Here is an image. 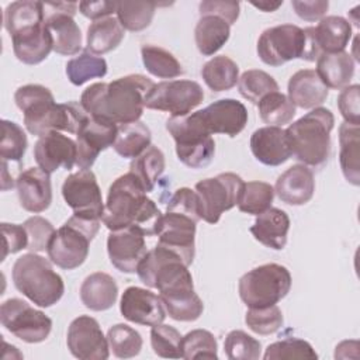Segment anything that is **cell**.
<instances>
[{
	"label": "cell",
	"mask_w": 360,
	"mask_h": 360,
	"mask_svg": "<svg viewBox=\"0 0 360 360\" xmlns=\"http://www.w3.org/2000/svg\"><path fill=\"white\" fill-rule=\"evenodd\" d=\"M155 83L139 73L118 77L110 83L90 84L80 97L86 112L101 122L129 124L139 121L145 98Z\"/></svg>",
	"instance_id": "6da1fadb"
},
{
	"label": "cell",
	"mask_w": 360,
	"mask_h": 360,
	"mask_svg": "<svg viewBox=\"0 0 360 360\" xmlns=\"http://www.w3.org/2000/svg\"><path fill=\"white\" fill-rule=\"evenodd\" d=\"M14 101L24 114L27 131L35 136H44L53 131L77 134L90 118L77 101L58 104L52 91L41 84H25L15 90Z\"/></svg>",
	"instance_id": "7a4b0ae2"
},
{
	"label": "cell",
	"mask_w": 360,
	"mask_h": 360,
	"mask_svg": "<svg viewBox=\"0 0 360 360\" xmlns=\"http://www.w3.org/2000/svg\"><path fill=\"white\" fill-rule=\"evenodd\" d=\"M160 217L155 201L146 195L132 173L128 172L112 181L101 218L110 231L136 226L146 236H153Z\"/></svg>",
	"instance_id": "3957f363"
},
{
	"label": "cell",
	"mask_w": 360,
	"mask_h": 360,
	"mask_svg": "<svg viewBox=\"0 0 360 360\" xmlns=\"http://www.w3.org/2000/svg\"><path fill=\"white\" fill-rule=\"evenodd\" d=\"M335 115L325 107L312 108L285 129L291 156L305 166H322L330 155Z\"/></svg>",
	"instance_id": "277c9868"
},
{
	"label": "cell",
	"mask_w": 360,
	"mask_h": 360,
	"mask_svg": "<svg viewBox=\"0 0 360 360\" xmlns=\"http://www.w3.org/2000/svg\"><path fill=\"white\" fill-rule=\"evenodd\" d=\"M11 278L14 287L41 308L52 307L65 292L63 278L53 270L51 262L34 252L14 262Z\"/></svg>",
	"instance_id": "5b68a950"
},
{
	"label": "cell",
	"mask_w": 360,
	"mask_h": 360,
	"mask_svg": "<svg viewBox=\"0 0 360 360\" xmlns=\"http://www.w3.org/2000/svg\"><path fill=\"white\" fill-rule=\"evenodd\" d=\"M101 219H93L73 214L52 235L46 248L48 257L63 270H73L82 266L90 249V242L100 229Z\"/></svg>",
	"instance_id": "8992f818"
},
{
	"label": "cell",
	"mask_w": 360,
	"mask_h": 360,
	"mask_svg": "<svg viewBox=\"0 0 360 360\" xmlns=\"http://www.w3.org/2000/svg\"><path fill=\"white\" fill-rule=\"evenodd\" d=\"M166 129L176 142V155L183 165L191 169L210 165L215 153V142L202 122L200 110L183 117H170Z\"/></svg>",
	"instance_id": "52a82bcc"
},
{
	"label": "cell",
	"mask_w": 360,
	"mask_h": 360,
	"mask_svg": "<svg viewBox=\"0 0 360 360\" xmlns=\"http://www.w3.org/2000/svg\"><path fill=\"white\" fill-rule=\"evenodd\" d=\"M291 288L285 266L267 263L252 269L239 278V297L248 308H262L281 301Z\"/></svg>",
	"instance_id": "ba28073f"
},
{
	"label": "cell",
	"mask_w": 360,
	"mask_h": 360,
	"mask_svg": "<svg viewBox=\"0 0 360 360\" xmlns=\"http://www.w3.org/2000/svg\"><path fill=\"white\" fill-rule=\"evenodd\" d=\"M245 181L236 173H219L195 184L200 218L208 224H217L221 215L238 205Z\"/></svg>",
	"instance_id": "9c48e42d"
},
{
	"label": "cell",
	"mask_w": 360,
	"mask_h": 360,
	"mask_svg": "<svg viewBox=\"0 0 360 360\" xmlns=\"http://www.w3.org/2000/svg\"><path fill=\"white\" fill-rule=\"evenodd\" d=\"M1 325L25 343H41L52 330V319L27 301L8 298L0 307Z\"/></svg>",
	"instance_id": "30bf717a"
},
{
	"label": "cell",
	"mask_w": 360,
	"mask_h": 360,
	"mask_svg": "<svg viewBox=\"0 0 360 360\" xmlns=\"http://www.w3.org/2000/svg\"><path fill=\"white\" fill-rule=\"evenodd\" d=\"M204 100L202 87L194 80H167L155 83L145 98V107L170 112L172 117L190 114Z\"/></svg>",
	"instance_id": "8fae6325"
},
{
	"label": "cell",
	"mask_w": 360,
	"mask_h": 360,
	"mask_svg": "<svg viewBox=\"0 0 360 360\" xmlns=\"http://www.w3.org/2000/svg\"><path fill=\"white\" fill-rule=\"evenodd\" d=\"M256 49L260 60L274 68L301 59L305 49L304 30L294 24L270 27L260 34Z\"/></svg>",
	"instance_id": "7c38bea8"
},
{
	"label": "cell",
	"mask_w": 360,
	"mask_h": 360,
	"mask_svg": "<svg viewBox=\"0 0 360 360\" xmlns=\"http://www.w3.org/2000/svg\"><path fill=\"white\" fill-rule=\"evenodd\" d=\"M79 8L75 1L44 3L45 25L52 38L53 51L59 55L72 56L82 49V32L73 15Z\"/></svg>",
	"instance_id": "4fadbf2b"
},
{
	"label": "cell",
	"mask_w": 360,
	"mask_h": 360,
	"mask_svg": "<svg viewBox=\"0 0 360 360\" xmlns=\"http://www.w3.org/2000/svg\"><path fill=\"white\" fill-rule=\"evenodd\" d=\"M305 51L302 60L315 62L322 53L345 51L352 38L350 21L340 15H326L316 27L304 28Z\"/></svg>",
	"instance_id": "5bb4252c"
},
{
	"label": "cell",
	"mask_w": 360,
	"mask_h": 360,
	"mask_svg": "<svg viewBox=\"0 0 360 360\" xmlns=\"http://www.w3.org/2000/svg\"><path fill=\"white\" fill-rule=\"evenodd\" d=\"M198 219L190 214L166 208V212L162 214L156 235L160 245L174 250L183 262L190 266L195 255V225Z\"/></svg>",
	"instance_id": "9a60e30c"
},
{
	"label": "cell",
	"mask_w": 360,
	"mask_h": 360,
	"mask_svg": "<svg viewBox=\"0 0 360 360\" xmlns=\"http://www.w3.org/2000/svg\"><path fill=\"white\" fill-rule=\"evenodd\" d=\"M65 202L73 210V214L93 219H101L104 202L96 174L89 170H79L69 174L62 184Z\"/></svg>",
	"instance_id": "2e32d148"
},
{
	"label": "cell",
	"mask_w": 360,
	"mask_h": 360,
	"mask_svg": "<svg viewBox=\"0 0 360 360\" xmlns=\"http://www.w3.org/2000/svg\"><path fill=\"white\" fill-rule=\"evenodd\" d=\"M69 352L80 360H105L110 356V345L97 319L89 315L75 318L66 336Z\"/></svg>",
	"instance_id": "e0dca14e"
},
{
	"label": "cell",
	"mask_w": 360,
	"mask_h": 360,
	"mask_svg": "<svg viewBox=\"0 0 360 360\" xmlns=\"http://www.w3.org/2000/svg\"><path fill=\"white\" fill-rule=\"evenodd\" d=\"M145 233L136 226L111 231L107 238V252L111 264L122 273H136V269L146 255Z\"/></svg>",
	"instance_id": "ac0fdd59"
},
{
	"label": "cell",
	"mask_w": 360,
	"mask_h": 360,
	"mask_svg": "<svg viewBox=\"0 0 360 360\" xmlns=\"http://www.w3.org/2000/svg\"><path fill=\"white\" fill-rule=\"evenodd\" d=\"M121 315L134 323L155 326L163 323L166 309L159 295L141 287H128L120 301Z\"/></svg>",
	"instance_id": "d6986e66"
},
{
	"label": "cell",
	"mask_w": 360,
	"mask_h": 360,
	"mask_svg": "<svg viewBox=\"0 0 360 360\" xmlns=\"http://www.w3.org/2000/svg\"><path fill=\"white\" fill-rule=\"evenodd\" d=\"M118 125L107 124L89 118L76 134L77 145V160L76 165L80 170H89L98 155L112 146L117 136Z\"/></svg>",
	"instance_id": "ffe728a7"
},
{
	"label": "cell",
	"mask_w": 360,
	"mask_h": 360,
	"mask_svg": "<svg viewBox=\"0 0 360 360\" xmlns=\"http://www.w3.org/2000/svg\"><path fill=\"white\" fill-rule=\"evenodd\" d=\"M34 158L38 167L49 174L60 167L70 170L77 160V145L72 138L53 131L37 141Z\"/></svg>",
	"instance_id": "44dd1931"
},
{
	"label": "cell",
	"mask_w": 360,
	"mask_h": 360,
	"mask_svg": "<svg viewBox=\"0 0 360 360\" xmlns=\"http://www.w3.org/2000/svg\"><path fill=\"white\" fill-rule=\"evenodd\" d=\"M207 131L222 134L231 138L239 135L248 124V110L243 103L235 98H221L200 110Z\"/></svg>",
	"instance_id": "7402d4cb"
},
{
	"label": "cell",
	"mask_w": 360,
	"mask_h": 360,
	"mask_svg": "<svg viewBox=\"0 0 360 360\" xmlns=\"http://www.w3.org/2000/svg\"><path fill=\"white\" fill-rule=\"evenodd\" d=\"M20 205L32 214L49 208L52 202L51 176L41 167H30L21 172L15 180Z\"/></svg>",
	"instance_id": "603a6c76"
},
{
	"label": "cell",
	"mask_w": 360,
	"mask_h": 360,
	"mask_svg": "<svg viewBox=\"0 0 360 360\" xmlns=\"http://www.w3.org/2000/svg\"><path fill=\"white\" fill-rule=\"evenodd\" d=\"M250 150L257 162L266 166H280L291 158L285 129L281 127H262L250 136Z\"/></svg>",
	"instance_id": "cb8c5ba5"
},
{
	"label": "cell",
	"mask_w": 360,
	"mask_h": 360,
	"mask_svg": "<svg viewBox=\"0 0 360 360\" xmlns=\"http://www.w3.org/2000/svg\"><path fill=\"white\" fill-rule=\"evenodd\" d=\"M277 197L288 205H304L315 193L312 170L305 165H294L278 176L274 184Z\"/></svg>",
	"instance_id": "d4e9b609"
},
{
	"label": "cell",
	"mask_w": 360,
	"mask_h": 360,
	"mask_svg": "<svg viewBox=\"0 0 360 360\" xmlns=\"http://www.w3.org/2000/svg\"><path fill=\"white\" fill-rule=\"evenodd\" d=\"M288 98L300 108H316L326 101L329 89L322 83L314 69H301L288 80Z\"/></svg>",
	"instance_id": "484cf974"
},
{
	"label": "cell",
	"mask_w": 360,
	"mask_h": 360,
	"mask_svg": "<svg viewBox=\"0 0 360 360\" xmlns=\"http://www.w3.org/2000/svg\"><path fill=\"white\" fill-rule=\"evenodd\" d=\"M290 231V218L285 211L270 207L264 212L256 215L255 224L250 226L253 238L274 250H283L287 245Z\"/></svg>",
	"instance_id": "4316f807"
},
{
	"label": "cell",
	"mask_w": 360,
	"mask_h": 360,
	"mask_svg": "<svg viewBox=\"0 0 360 360\" xmlns=\"http://www.w3.org/2000/svg\"><path fill=\"white\" fill-rule=\"evenodd\" d=\"M13 51L17 59L25 65H38L48 58L52 46L51 34L44 24L11 35Z\"/></svg>",
	"instance_id": "83f0119b"
},
{
	"label": "cell",
	"mask_w": 360,
	"mask_h": 360,
	"mask_svg": "<svg viewBox=\"0 0 360 360\" xmlns=\"http://www.w3.org/2000/svg\"><path fill=\"white\" fill-rule=\"evenodd\" d=\"M80 300L91 311L100 312L110 309L118 297V285L112 276L96 271L87 276L80 285Z\"/></svg>",
	"instance_id": "f1b7e54d"
},
{
	"label": "cell",
	"mask_w": 360,
	"mask_h": 360,
	"mask_svg": "<svg viewBox=\"0 0 360 360\" xmlns=\"http://www.w3.org/2000/svg\"><path fill=\"white\" fill-rule=\"evenodd\" d=\"M315 72L328 89L342 90L350 84L354 76V60L346 51L322 53L316 60Z\"/></svg>",
	"instance_id": "f546056e"
},
{
	"label": "cell",
	"mask_w": 360,
	"mask_h": 360,
	"mask_svg": "<svg viewBox=\"0 0 360 360\" xmlns=\"http://www.w3.org/2000/svg\"><path fill=\"white\" fill-rule=\"evenodd\" d=\"M339 163L345 179L353 184H360V129L359 125L342 122L339 127Z\"/></svg>",
	"instance_id": "4dcf8cb0"
},
{
	"label": "cell",
	"mask_w": 360,
	"mask_h": 360,
	"mask_svg": "<svg viewBox=\"0 0 360 360\" xmlns=\"http://www.w3.org/2000/svg\"><path fill=\"white\" fill-rule=\"evenodd\" d=\"M125 31L115 17H105L93 21L87 28L86 45L93 55H104L114 51L124 39Z\"/></svg>",
	"instance_id": "1f68e13d"
},
{
	"label": "cell",
	"mask_w": 360,
	"mask_h": 360,
	"mask_svg": "<svg viewBox=\"0 0 360 360\" xmlns=\"http://www.w3.org/2000/svg\"><path fill=\"white\" fill-rule=\"evenodd\" d=\"M231 25L217 15H201L195 30V45L204 56L217 53L229 39Z\"/></svg>",
	"instance_id": "d6a6232c"
},
{
	"label": "cell",
	"mask_w": 360,
	"mask_h": 360,
	"mask_svg": "<svg viewBox=\"0 0 360 360\" xmlns=\"http://www.w3.org/2000/svg\"><path fill=\"white\" fill-rule=\"evenodd\" d=\"M45 22L44 3L34 0L13 1L4 10V28L11 35Z\"/></svg>",
	"instance_id": "836d02e7"
},
{
	"label": "cell",
	"mask_w": 360,
	"mask_h": 360,
	"mask_svg": "<svg viewBox=\"0 0 360 360\" xmlns=\"http://www.w3.org/2000/svg\"><path fill=\"white\" fill-rule=\"evenodd\" d=\"M150 129L142 121L118 125L112 143L114 150L124 159H134L150 146Z\"/></svg>",
	"instance_id": "e575fe53"
},
{
	"label": "cell",
	"mask_w": 360,
	"mask_h": 360,
	"mask_svg": "<svg viewBox=\"0 0 360 360\" xmlns=\"http://www.w3.org/2000/svg\"><path fill=\"white\" fill-rule=\"evenodd\" d=\"M165 166L166 163L163 152L158 146L150 145L139 156L132 159L129 165V173H132L142 188L149 193L155 188L156 181L165 172Z\"/></svg>",
	"instance_id": "d590c367"
},
{
	"label": "cell",
	"mask_w": 360,
	"mask_h": 360,
	"mask_svg": "<svg viewBox=\"0 0 360 360\" xmlns=\"http://www.w3.org/2000/svg\"><path fill=\"white\" fill-rule=\"evenodd\" d=\"M201 76L212 91H226L238 83L239 68L231 58L219 55L204 63Z\"/></svg>",
	"instance_id": "8d00e7d4"
},
{
	"label": "cell",
	"mask_w": 360,
	"mask_h": 360,
	"mask_svg": "<svg viewBox=\"0 0 360 360\" xmlns=\"http://www.w3.org/2000/svg\"><path fill=\"white\" fill-rule=\"evenodd\" d=\"M159 297L165 305L166 314L174 321L193 322L197 321L204 311V304L194 290H186Z\"/></svg>",
	"instance_id": "74e56055"
},
{
	"label": "cell",
	"mask_w": 360,
	"mask_h": 360,
	"mask_svg": "<svg viewBox=\"0 0 360 360\" xmlns=\"http://www.w3.org/2000/svg\"><path fill=\"white\" fill-rule=\"evenodd\" d=\"M141 56L145 69L155 77L173 79L183 75V66L167 49L158 45H143Z\"/></svg>",
	"instance_id": "f35d334b"
},
{
	"label": "cell",
	"mask_w": 360,
	"mask_h": 360,
	"mask_svg": "<svg viewBox=\"0 0 360 360\" xmlns=\"http://www.w3.org/2000/svg\"><path fill=\"white\" fill-rule=\"evenodd\" d=\"M66 76L75 86H82L91 79H101L107 75L104 58L93 55L87 49L66 63Z\"/></svg>",
	"instance_id": "ab89813d"
},
{
	"label": "cell",
	"mask_w": 360,
	"mask_h": 360,
	"mask_svg": "<svg viewBox=\"0 0 360 360\" xmlns=\"http://www.w3.org/2000/svg\"><path fill=\"white\" fill-rule=\"evenodd\" d=\"M156 6L152 1H120L115 14L124 30L138 32L150 25Z\"/></svg>",
	"instance_id": "60d3db41"
},
{
	"label": "cell",
	"mask_w": 360,
	"mask_h": 360,
	"mask_svg": "<svg viewBox=\"0 0 360 360\" xmlns=\"http://www.w3.org/2000/svg\"><path fill=\"white\" fill-rule=\"evenodd\" d=\"M257 105L260 118L263 122L271 127H283L290 124L295 115V105L285 94L280 91H273L264 96Z\"/></svg>",
	"instance_id": "b9f144b4"
},
{
	"label": "cell",
	"mask_w": 360,
	"mask_h": 360,
	"mask_svg": "<svg viewBox=\"0 0 360 360\" xmlns=\"http://www.w3.org/2000/svg\"><path fill=\"white\" fill-rule=\"evenodd\" d=\"M238 90L243 98L253 104H259L264 96L273 91H278V84L267 72L260 69H250L243 72L238 79Z\"/></svg>",
	"instance_id": "7bdbcfd3"
},
{
	"label": "cell",
	"mask_w": 360,
	"mask_h": 360,
	"mask_svg": "<svg viewBox=\"0 0 360 360\" xmlns=\"http://www.w3.org/2000/svg\"><path fill=\"white\" fill-rule=\"evenodd\" d=\"M274 188L266 181H248L243 184L238 208L240 212L259 215L271 207Z\"/></svg>",
	"instance_id": "ee69618b"
},
{
	"label": "cell",
	"mask_w": 360,
	"mask_h": 360,
	"mask_svg": "<svg viewBox=\"0 0 360 360\" xmlns=\"http://www.w3.org/2000/svg\"><path fill=\"white\" fill-rule=\"evenodd\" d=\"M110 350L118 359H131L139 354L142 349V336L127 323H115L107 332Z\"/></svg>",
	"instance_id": "f6af8a7d"
},
{
	"label": "cell",
	"mask_w": 360,
	"mask_h": 360,
	"mask_svg": "<svg viewBox=\"0 0 360 360\" xmlns=\"http://www.w3.org/2000/svg\"><path fill=\"white\" fill-rule=\"evenodd\" d=\"M183 359H218V343L215 336L205 329H194L181 339Z\"/></svg>",
	"instance_id": "bcb514c9"
},
{
	"label": "cell",
	"mask_w": 360,
	"mask_h": 360,
	"mask_svg": "<svg viewBox=\"0 0 360 360\" xmlns=\"http://www.w3.org/2000/svg\"><path fill=\"white\" fill-rule=\"evenodd\" d=\"M28 146L24 129L8 120L1 121V141L0 156L3 162H21Z\"/></svg>",
	"instance_id": "7dc6e473"
},
{
	"label": "cell",
	"mask_w": 360,
	"mask_h": 360,
	"mask_svg": "<svg viewBox=\"0 0 360 360\" xmlns=\"http://www.w3.org/2000/svg\"><path fill=\"white\" fill-rule=\"evenodd\" d=\"M181 339L180 332L170 325L159 323L150 329V345L159 357L183 359Z\"/></svg>",
	"instance_id": "c3c4849f"
},
{
	"label": "cell",
	"mask_w": 360,
	"mask_h": 360,
	"mask_svg": "<svg viewBox=\"0 0 360 360\" xmlns=\"http://www.w3.org/2000/svg\"><path fill=\"white\" fill-rule=\"evenodd\" d=\"M224 350L229 360H257L262 356V345L243 330H231L224 342Z\"/></svg>",
	"instance_id": "681fc988"
},
{
	"label": "cell",
	"mask_w": 360,
	"mask_h": 360,
	"mask_svg": "<svg viewBox=\"0 0 360 360\" xmlns=\"http://www.w3.org/2000/svg\"><path fill=\"white\" fill-rule=\"evenodd\" d=\"M264 360H283V359H318L316 352L304 339L298 338H285L281 340H277L267 346L264 354Z\"/></svg>",
	"instance_id": "f907efd6"
},
{
	"label": "cell",
	"mask_w": 360,
	"mask_h": 360,
	"mask_svg": "<svg viewBox=\"0 0 360 360\" xmlns=\"http://www.w3.org/2000/svg\"><path fill=\"white\" fill-rule=\"evenodd\" d=\"M248 328L257 335H271L277 332L284 322L281 309L274 304L262 308H249L245 315Z\"/></svg>",
	"instance_id": "816d5d0a"
},
{
	"label": "cell",
	"mask_w": 360,
	"mask_h": 360,
	"mask_svg": "<svg viewBox=\"0 0 360 360\" xmlns=\"http://www.w3.org/2000/svg\"><path fill=\"white\" fill-rule=\"evenodd\" d=\"M24 228L28 235V246L27 249L37 253V252H44L46 250L49 240L52 235L55 233L53 225L44 217L34 215L30 217L24 224Z\"/></svg>",
	"instance_id": "f5cc1de1"
},
{
	"label": "cell",
	"mask_w": 360,
	"mask_h": 360,
	"mask_svg": "<svg viewBox=\"0 0 360 360\" xmlns=\"http://www.w3.org/2000/svg\"><path fill=\"white\" fill-rule=\"evenodd\" d=\"M1 233H3V257L4 260L8 255L17 253L28 246V235L24 225L18 224H1Z\"/></svg>",
	"instance_id": "db71d44e"
},
{
	"label": "cell",
	"mask_w": 360,
	"mask_h": 360,
	"mask_svg": "<svg viewBox=\"0 0 360 360\" xmlns=\"http://www.w3.org/2000/svg\"><path fill=\"white\" fill-rule=\"evenodd\" d=\"M359 84H349L342 89L338 96V108L345 118V122L359 125Z\"/></svg>",
	"instance_id": "11a10c76"
},
{
	"label": "cell",
	"mask_w": 360,
	"mask_h": 360,
	"mask_svg": "<svg viewBox=\"0 0 360 360\" xmlns=\"http://www.w3.org/2000/svg\"><path fill=\"white\" fill-rule=\"evenodd\" d=\"M200 15H217L225 20L229 25L236 22L240 11V4L236 1H217L205 0L198 6Z\"/></svg>",
	"instance_id": "9f6ffc18"
},
{
	"label": "cell",
	"mask_w": 360,
	"mask_h": 360,
	"mask_svg": "<svg viewBox=\"0 0 360 360\" xmlns=\"http://www.w3.org/2000/svg\"><path fill=\"white\" fill-rule=\"evenodd\" d=\"M291 6L295 11V14L305 20V21H316L322 20L329 8V1L325 0H311V1H302V0H292Z\"/></svg>",
	"instance_id": "6f0895ef"
},
{
	"label": "cell",
	"mask_w": 360,
	"mask_h": 360,
	"mask_svg": "<svg viewBox=\"0 0 360 360\" xmlns=\"http://www.w3.org/2000/svg\"><path fill=\"white\" fill-rule=\"evenodd\" d=\"M80 13L96 21L105 17H111L117 11V3L115 1H80L79 3Z\"/></svg>",
	"instance_id": "680465c9"
},
{
	"label": "cell",
	"mask_w": 360,
	"mask_h": 360,
	"mask_svg": "<svg viewBox=\"0 0 360 360\" xmlns=\"http://www.w3.org/2000/svg\"><path fill=\"white\" fill-rule=\"evenodd\" d=\"M347 349H354V350H357V349H359L357 340H343V342H340V343L336 346V349H335V357H336V359H347V357H350Z\"/></svg>",
	"instance_id": "91938a15"
},
{
	"label": "cell",
	"mask_w": 360,
	"mask_h": 360,
	"mask_svg": "<svg viewBox=\"0 0 360 360\" xmlns=\"http://www.w3.org/2000/svg\"><path fill=\"white\" fill-rule=\"evenodd\" d=\"M283 4V0L281 1H259V3H252L253 7L264 11V13H273L276 11L280 6Z\"/></svg>",
	"instance_id": "94428289"
}]
</instances>
